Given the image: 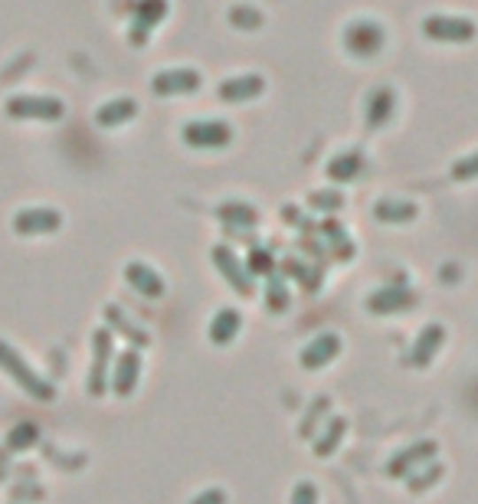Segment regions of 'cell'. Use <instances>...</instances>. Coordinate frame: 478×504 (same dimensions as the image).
<instances>
[{
  "mask_svg": "<svg viewBox=\"0 0 478 504\" xmlns=\"http://www.w3.org/2000/svg\"><path fill=\"white\" fill-rule=\"evenodd\" d=\"M374 213H377V220H383V223H403V220H413L416 206L403 204V200H383V204L374 206Z\"/></svg>",
  "mask_w": 478,
  "mask_h": 504,
  "instance_id": "obj_22",
  "label": "cell"
},
{
  "mask_svg": "<svg viewBox=\"0 0 478 504\" xmlns=\"http://www.w3.org/2000/svg\"><path fill=\"white\" fill-rule=\"evenodd\" d=\"M236 331H239V314L229 312V308H223V312L213 318V324H210V341L229 344L233 337H236Z\"/></svg>",
  "mask_w": 478,
  "mask_h": 504,
  "instance_id": "obj_21",
  "label": "cell"
},
{
  "mask_svg": "<svg viewBox=\"0 0 478 504\" xmlns=\"http://www.w3.org/2000/svg\"><path fill=\"white\" fill-rule=\"evenodd\" d=\"M138 376H142V357L135 354V351H125V354L119 357L115 370H112V390H115L119 397H131Z\"/></svg>",
  "mask_w": 478,
  "mask_h": 504,
  "instance_id": "obj_12",
  "label": "cell"
},
{
  "mask_svg": "<svg viewBox=\"0 0 478 504\" xmlns=\"http://www.w3.org/2000/svg\"><path fill=\"white\" fill-rule=\"evenodd\" d=\"M0 370L11 376L13 384L20 386V390H27L33 399H43V403H46V399L56 397L53 384H46L43 376L36 374V370H33L27 361H23L20 351H13L7 341H0Z\"/></svg>",
  "mask_w": 478,
  "mask_h": 504,
  "instance_id": "obj_1",
  "label": "cell"
},
{
  "mask_svg": "<svg viewBox=\"0 0 478 504\" xmlns=\"http://www.w3.org/2000/svg\"><path fill=\"white\" fill-rule=\"evenodd\" d=\"M328 407H331V399H328V397H318V399H315V407H312V409H315V413H312V416H308V423H305V426H302L305 439H312V432H315V430H312V426H315L318 416H321V413H325Z\"/></svg>",
  "mask_w": 478,
  "mask_h": 504,
  "instance_id": "obj_34",
  "label": "cell"
},
{
  "mask_svg": "<svg viewBox=\"0 0 478 504\" xmlns=\"http://www.w3.org/2000/svg\"><path fill=\"white\" fill-rule=\"evenodd\" d=\"M429 455H436V442H420V446H413V449L393 455L390 475L410 472V469H413V465H420V461H429Z\"/></svg>",
  "mask_w": 478,
  "mask_h": 504,
  "instance_id": "obj_19",
  "label": "cell"
},
{
  "mask_svg": "<svg viewBox=\"0 0 478 504\" xmlns=\"http://www.w3.org/2000/svg\"><path fill=\"white\" fill-rule=\"evenodd\" d=\"M229 20H233V27H250V30H256L262 23L259 11H252V7H233L229 11Z\"/></svg>",
  "mask_w": 478,
  "mask_h": 504,
  "instance_id": "obj_26",
  "label": "cell"
},
{
  "mask_svg": "<svg viewBox=\"0 0 478 504\" xmlns=\"http://www.w3.org/2000/svg\"><path fill=\"white\" fill-rule=\"evenodd\" d=\"M423 33L436 43H468L475 36V23L466 20V17H426L423 20Z\"/></svg>",
  "mask_w": 478,
  "mask_h": 504,
  "instance_id": "obj_4",
  "label": "cell"
},
{
  "mask_svg": "<svg viewBox=\"0 0 478 504\" xmlns=\"http://www.w3.org/2000/svg\"><path fill=\"white\" fill-rule=\"evenodd\" d=\"M135 115H138V105L131 98H115V102H105L96 112V125L98 128H119V125L131 121Z\"/></svg>",
  "mask_w": 478,
  "mask_h": 504,
  "instance_id": "obj_15",
  "label": "cell"
},
{
  "mask_svg": "<svg viewBox=\"0 0 478 504\" xmlns=\"http://www.w3.org/2000/svg\"><path fill=\"white\" fill-rule=\"evenodd\" d=\"M312 206L315 210H341V197L337 193H312Z\"/></svg>",
  "mask_w": 478,
  "mask_h": 504,
  "instance_id": "obj_33",
  "label": "cell"
},
{
  "mask_svg": "<svg viewBox=\"0 0 478 504\" xmlns=\"http://www.w3.org/2000/svg\"><path fill=\"white\" fill-rule=\"evenodd\" d=\"M443 337H446L443 324H426L423 334H420V341H416V347H413V364H416V367H426V364H429V361L436 357V351H439Z\"/></svg>",
  "mask_w": 478,
  "mask_h": 504,
  "instance_id": "obj_17",
  "label": "cell"
},
{
  "mask_svg": "<svg viewBox=\"0 0 478 504\" xmlns=\"http://www.w3.org/2000/svg\"><path fill=\"white\" fill-rule=\"evenodd\" d=\"M63 102L53 96H11L7 98V115L20 121H59L63 119Z\"/></svg>",
  "mask_w": 478,
  "mask_h": 504,
  "instance_id": "obj_2",
  "label": "cell"
},
{
  "mask_svg": "<svg viewBox=\"0 0 478 504\" xmlns=\"http://www.w3.org/2000/svg\"><path fill=\"white\" fill-rule=\"evenodd\" d=\"M344 46L354 56H374L383 46V30L370 20L351 23L348 30H344Z\"/></svg>",
  "mask_w": 478,
  "mask_h": 504,
  "instance_id": "obj_6",
  "label": "cell"
},
{
  "mask_svg": "<svg viewBox=\"0 0 478 504\" xmlns=\"http://www.w3.org/2000/svg\"><path fill=\"white\" fill-rule=\"evenodd\" d=\"M252 268H269V259H266V252H262V249H256V252H252Z\"/></svg>",
  "mask_w": 478,
  "mask_h": 504,
  "instance_id": "obj_36",
  "label": "cell"
},
{
  "mask_svg": "<svg viewBox=\"0 0 478 504\" xmlns=\"http://www.w3.org/2000/svg\"><path fill=\"white\" fill-rule=\"evenodd\" d=\"M360 154L358 151H344V154H337L335 161L328 164V177L331 181H354L360 174Z\"/></svg>",
  "mask_w": 478,
  "mask_h": 504,
  "instance_id": "obj_20",
  "label": "cell"
},
{
  "mask_svg": "<svg viewBox=\"0 0 478 504\" xmlns=\"http://www.w3.org/2000/svg\"><path fill=\"white\" fill-rule=\"evenodd\" d=\"M233 131L223 125V121H190L184 128V141L190 148H223L229 144Z\"/></svg>",
  "mask_w": 478,
  "mask_h": 504,
  "instance_id": "obj_7",
  "label": "cell"
},
{
  "mask_svg": "<svg viewBox=\"0 0 478 504\" xmlns=\"http://www.w3.org/2000/svg\"><path fill=\"white\" fill-rule=\"evenodd\" d=\"M439 478H443V465H433V472H423L420 478H413V482H410V492H416V494L426 492V488H433Z\"/></svg>",
  "mask_w": 478,
  "mask_h": 504,
  "instance_id": "obj_30",
  "label": "cell"
},
{
  "mask_svg": "<svg viewBox=\"0 0 478 504\" xmlns=\"http://www.w3.org/2000/svg\"><path fill=\"white\" fill-rule=\"evenodd\" d=\"M337 354H341V337L331 334V331H325V334H318L315 341L302 351V367L305 370H318V367L331 364Z\"/></svg>",
  "mask_w": 478,
  "mask_h": 504,
  "instance_id": "obj_11",
  "label": "cell"
},
{
  "mask_svg": "<svg viewBox=\"0 0 478 504\" xmlns=\"http://www.w3.org/2000/svg\"><path fill=\"white\" fill-rule=\"evenodd\" d=\"M292 504H318V492H315V485H312V482L295 485Z\"/></svg>",
  "mask_w": 478,
  "mask_h": 504,
  "instance_id": "obj_32",
  "label": "cell"
},
{
  "mask_svg": "<svg viewBox=\"0 0 478 504\" xmlns=\"http://www.w3.org/2000/svg\"><path fill=\"white\" fill-rule=\"evenodd\" d=\"M452 177H456V181H472V177H478V151L452 164Z\"/></svg>",
  "mask_w": 478,
  "mask_h": 504,
  "instance_id": "obj_28",
  "label": "cell"
},
{
  "mask_svg": "<svg viewBox=\"0 0 478 504\" xmlns=\"http://www.w3.org/2000/svg\"><path fill=\"white\" fill-rule=\"evenodd\" d=\"M213 266H217L220 272L227 275L229 285H233V289H236L239 295H250V291H252L250 268L243 266V262H239V259L233 256V252H229L227 246H217V249H213Z\"/></svg>",
  "mask_w": 478,
  "mask_h": 504,
  "instance_id": "obj_10",
  "label": "cell"
},
{
  "mask_svg": "<svg viewBox=\"0 0 478 504\" xmlns=\"http://www.w3.org/2000/svg\"><path fill=\"white\" fill-rule=\"evenodd\" d=\"M109 318H112V322H119V324H121V334H128L131 341L148 344V334H144L142 328H135V324H128V322H125V318H121V314L115 312V308H109Z\"/></svg>",
  "mask_w": 478,
  "mask_h": 504,
  "instance_id": "obj_31",
  "label": "cell"
},
{
  "mask_svg": "<svg viewBox=\"0 0 478 504\" xmlns=\"http://www.w3.org/2000/svg\"><path fill=\"white\" fill-rule=\"evenodd\" d=\"M393 92L390 89H377L374 96H370V105H367V125L370 128H381V125H387L393 115Z\"/></svg>",
  "mask_w": 478,
  "mask_h": 504,
  "instance_id": "obj_18",
  "label": "cell"
},
{
  "mask_svg": "<svg viewBox=\"0 0 478 504\" xmlns=\"http://www.w3.org/2000/svg\"><path fill=\"white\" fill-rule=\"evenodd\" d=\"M416 295L406 289H383V291H374L367 299V308L377 314H387V312H406V308H413Z\"/></svg>",
  "mask_w": 478,
  "mask_h": 504,
  "instance_id": "obj_14",
  "label": "cell"
},
{
  "mask_svg": "<svg viewBox=\"0 0 478 504\" xmlns=\"http://www.w3.org/2000/svg\"><path fill=\"white\" fill-rule=\"evenodd\" d=\"M220 216L227 220L229 229H236V226H246V229H252V226H256V220H259L252 206H243V204H229V206H223V210H220Z\"/></svg>",
  "mask_w": 478,
  "mask_h": 504,
  "instance_id": "obj_23",
  "label": "cell"
},
{
  "mask_svg": "<svg viewBox=\"0 0 478 504\" xmlns=\"http://www.w3.org/2000/svg\"><path fill=\"white\" fill-rule=\"evenodd\" d=\"M167 17V0H142L138 11H135V27H131V43L144 46L148 33Z\"/></svg>",
  "mask_w": 478,
  "mask_h": 504,
  "instance_id": "obj_9",
  "label": "cell"
},
{
  "mask_svg": "<svg viewBox=\"0 0 478 504\" xmlns=\"http://www.w3.org/2000/svg\"><path fill=\"white\" fill-rule=\"evenodd\" d=\"M125 279H128V285L135 291H142L144 299H161L164 295V279L151 266H144V262H131V266H125Z\"/></svg>",
  "mask_w": 478,
  "mask_h": 504,
  "instance_id": "obj_13",
  "label": "cell"
},
{
  "mask_svg": "<svg viewBox=\"0 0 478 504\" xmlns=\"http://www.w3.org/2000/svg\"><path fill=\"white\" fill-rule=\"evenodd\" d=\"M190 504H227V494L220 492V488H210V492H204L197 501H190Z\"/></svg>",
  "mask_w": 478,
  "mask_h": 504,
  "instance_id": "obj_35",
  "label": "cell"
},
{
  "mask_svg": "<svg viewBox=\"0 0 478 504\" xmlns=\"http://www.w3.org/2000/svg\"><path fill=\"white\" fill-rule=\"evenodd\" d=\"M200 82L204 79L194 69H164V73L154 75L151 89L158 96H184V92H197Z\"/></svg>",
  "mask_w": 478,
  "mask_h": 504,
  "instance_id": "obj_8",
  "label": "cell"
},
{
  "mask_svg": "<svg viewBox=\"0 0 478 504\" xmlns=\"http://www.w3.org/2000/svg\"><path fill=\"white\" fill-rule=\"evenodd\" d=\"M321 233H325V236L331 239L335 246H341V249H344L341 256H354V246H351L348 239H344V229H341V226L335 223V220H325V226H321Z\"/></svg>",
  "mask_w": 478,
  "mask_h": 504,
  "instance_id": "obj_27",
  "label": "cell"
},
{
  "mask_svg": "<svg viewBox=\"0 0 478 504\" xmlns=\"http://www.w3.org/2000/svg\"><path fill=\"white\" fill-rule=\"evenodd\" d=\"M63 226V213L50 210V206H36V210H20L13 216V233L17 236H46Z\"/></svg>",
  "mask_w": 478,
  "mask_h": 504,
  "instance_id": "obj_5",
  "label": "cell"
},
{
  "mask_svg": "<svg viewBox=\"0 0 478 504\" xmlns=\"http://www.w3.org/2000/svg\"><path fill=\"white\" fill-rule=\"evenodd\" d=\"M109 364H112V331L98 328L92 337V370H89V393L102 397L109 390Z\"/></svg>",
  "mask_w": 478,
  "mask_h": 504,
  "instance_id": "obj_3",
  "label": "cell"
},
{
  "mask_svg": "<svg viewBox=\"0 0 478 504\" xmlns=\"http://www.w3.org/2000/svg\"><path fill=\"white\" fill-rule=\"evenodd\" d=\"M33 442H36V430L33 426H17L11 432V449H30Z\"/></svg>",
  "mask_w": 478,
  "mask_h": 504,
  "instance_id": "obj_29",
  "label": "cell"
},
{
  "mask_svg": "<svg viewBox=\"0 0 478 504\" xmlns=\"http://www.w3.org/2000/svg\"><path fill=\"white\" fill-rule=\"evenodd\" d=\"M344 419H331V426H328V432H321V439L315 442V455H331V452L337 449V442H341V432H344Z\"/></svg>",
  "mask_w": 478,
  "mask_h": 504,
  "instance_id": "obj_24",
  "label": "cell"
},
{
  "mask_svg": "<svg viewBox=\"0 0 478 504\" xmlns=\"http://www.w3.org/2000/svg\"><path fill=\"white\" fill-rule=\"evenodd\" d=\"M269 308L272 312H285L289 308V289H285V282L279 275H269Z\"/></svg>",
  "mask_w": 478,
  "mask_h": 504,
  "instance_id": "obj_25",
  "label": "cell"
},
{
  "mask_svg": "<svg viewBox=\"0 0 478 504\" xmlns=\"http://www.w3.org/2000/svg\"><path fill=\"white\" fill-rule=\"evenodd\" d=\"M262 89H266V82H262L259 75H236V79H229V82H223L217 89V96L223 102H243V98L262 96Z\"/></svg>",
  "mask_w": 478,
  "mask_h": 504,
  "instance_id": "obj_16",
  "label": "cell"
}]
</instances>
